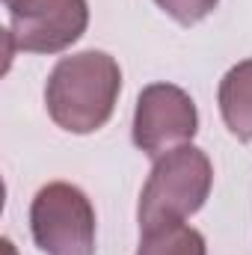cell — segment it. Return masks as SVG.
<instances>
[{
    "label": "cell",
    "instance_id": "cell-1",
    "mask_svg": "<svg viewBox=\"0 0 252 255\" xmlns=\"http://www.w3.org/2000/svg\"><path fill=\"white\" fill-rule=\"evenodd\" d=\"M119 92V63L104 51H80L54 65L45 86V107L63 130L92 133L110 122Z\"/></svg>",
    "mask_w": 252,
    "mask_h": 255
},
{
    "label": "cell",
    "instance_id": "cell-2",
    "mask_svg": "<svg viewBox=\"0 0 252 255\" xmlns=\"http://www.w3.org/2000/svg\"><path fill=\"white\" fill-rule=\"evenodd\" d=\"M214 166L196 145H181L154 160V169L142 187L136 220L139 232H151L169 223H184L211 196Z\"/></svg>",
    "mask_w": 252,
    "mask_h": 255
},
{
    "label": "cell",
    "instance_id": "cell-3",
    "mask_svg": "<svg viewBox=\"0 0 252 255\" xmlns=\"http://www.w3.org/2000/svg\"><path fill=\"white\" fill-rule=\"evenodd\" d=\"M30 232L45 255H95V208L80 187L51 181L30 205Z\"/></svg>",
    "mask_w": 252,
    "mask_h": 255
},
{
    "label": "cell",
    "instance_id": "cell-4",
    "mask_svg": "<svg viewBox=\"0 0 252 255\" xmlns=\"http://www.w3.org/2000/svg\"><path fill=\"white\" fill-rule=\"evenodd\" d=\"M199 130V113L187 92L175 83H148L133 110V145L148 157H163L190 145Z\"/></svg>",
    "mask_w": 252,
    "mask_h": 255
},
{
    "label": "cell",
    "instance_id": "cell-5",
    "mask_svg": "<svg viewBox=\"0 0 252 255\" xmlns=\"http://www.w3.org/2000/svg\"><path fill=\"white\" fill-rule=\"evenodd\" d=\"M9 9V42L27 54H60L89 27L86 0H15Z\"/></svg>",
    "mask_w": 252,
    "mask_h": 255
},
{
    "label": "cell",
    "instance_id": "cell-6",
    "mask_svg": "<svg viewBox=\"0 0 252 255\" xmlns=\"http://www.w3.org/2000/svg\"><path fill=\"white\" fill-rule=\"evenodd\" d=\"M217 101H220V113H223L226 128L241 142H250L252 139V57L232 65L226 71V77L220 80Z\"/></svg>",
    "mask_w": 252,
    "mask_h": 255
},
{
    "label": "cell",
    "instance_id": "cell-7",
    "mask_svg": "<svg viewBox=\"0 0 252 255\" xmlns=\"http://www.w3.org/2000/svg\"><path fill=\"white\" fill-rule=\"evenodd\" d=\"M136 255H208L202 232L184 223H169L151 232H142Z\"/></svg>",
    "mask_w": 252,
    "mask_h": 255
},
{
    "label": "cell",
    "instance_id": "cell-8",
    "mask_svg": "<svg viewBox=\"0 0 252 255\" xmlns=\"http://www.w3.org/2000/svg\"><path fill=\"white\" fill-rule=\"evenodd\" d=\"M169 18H175L178 24H199L202 18H208L214 9H217V3L220 0H154Z\"/></svg>",
    "mask_w": 252,
    "mask_h": 255
},
{
    "label": "cell",
    "instance_id": "cell-9",
    "mask_svg": "<svg viewBox=\"0 0 252 255\" xmlns=\"http://www.w3.org/2000/svg\"><path fill=\"white\" fill-rule=\"evenodd\" d=\"M3 3H6V6H9V3H15V0H3Z\"/></svg>",
    "mask_w": 252,
    "mask_h": 255
}]
</instances>
